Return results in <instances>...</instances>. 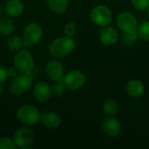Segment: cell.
<instances>
[{
	"mask_svg": "<svg viewBox=\"0 0 149 149\" xmlns=\"http://www.w3.org/2000/svg\"><path fill=\"white\" fill-rule=\"evenodd\" d=\"M75 48V41L72 37H60L55 38L49 45L50 53L55 58H64L69 55Z\"/></svg>",
	"mask_w": 149,
	"mask_h": 149,
	"instance_id": "1",
	"label": "cell"
},
{
	"mask_svg": "<svg viewBox=\"0 0 149 149\" xmlns=\"http://www.w3.org/2000/svg\"><path fill=\"white\" fill-rule=\"evenodd\" d=\"M17 116L18 120L25 126H34L41 121V113L36 107L24 105L18 108Z\"/></svg>",
	"mask_w": 149,
	"mask_h": 149,
	"instance_id": "2",
	"label": "cell"
},
{
	"mask_svg": "<svg viewBox=\"0 0 149 149\" xmlns=\"http://www.w3.org/2000/svg\"><path fill=\"white\" fill-rule=\"evenodd\" d=\"M14 65L21 73L29 74L35 67L31 53L27 50H19L14 56Z\"/></svg>",
	"mask_w": 149,
	"mask_h": 149,
	"instance_id": "3",
	"label": "cell"
},
{
	"mask_svg": "<svg viewBox=\"0 0 149 149\" xmlns=\"http://www.w3.org/2000/svg\"><path fill=\"white\" fill-rule=\"evenodd\" d=\"M43 36L42 27L37 23H30L27 24L23 31V43L24 46H32L38 44Z\"/></svg>",
	"mask_w": 149,
	"mask_h": 149,
	"instance_id": "4",
	"label": "cell"
},
{
	"mask_svg": "<svg viewBox=\"0 0 149 149\" xmlns=\"http://www.w3.org/2000/svg\"><path fill=\"white\" fill-rule=\"evenodd\" d=\"M32 85V78L27 73H19L13 78L9 86V91L15 95H21L27 92Z\"/></svg>",
	"mask_w": 149,
	"mask_h": 149,
	"instance_id": "5",
	"label": "cell"
},
{
	"mask_svg": "<svg viewBox=\"0 0 149 149\" xmlns=\"http://www.w3.org/2000/svg\"><path fill=\"white\" fill-rule=\"evenodd\" d=\"M90 17L93 24L104 27L112 22L113 15L108 7L104 5H98L92 10Z\"/></svg>",
	"mask_w": 149,
	"mask_h": 149,
	"instance_id": "6",
	"label": "cell"
},
{
	"mask_svg": "<svg viewBox=\"0 0 149 149\" xmlns=\"http://www.w3.org/2000/svg\"><path fill=\"white\" fill-rule=\"evenodd\" d=\"M116 23L119 28L123 32L137 31H138V21L136 17L130 12L125 11L118 15L116 18Z\"/></svg>",
	"mask_w": 149,
	"mask_h": 149,
	"instance_id": "7",
	"label": "cell"
},
{
	"mask_svg": "<svg viewBox=\"0 0 149 149\" xmlns=\"http://www.w3.org/2000/svg\"><path fill=\"white\" fill-rule=\"evenodd\" d=\"M34 140V134L32 131L27 127H22L17 129L13 136V141L17 148L27 149L31 148Z\"/></svg>",
	"mask_w": 149,
	"mask_h": 149,
	"instance_id": "8",
	"label": "cell"
},
{
	"mask_svg": "<svg viewBox=\"0 0 149 149\" xmlns=\"http://www.w3.org/2000/svg\"><path fill=\"white\" fill-rule=\"evenodd\" d=\"M64 82L67 88L71 90H78L84 86L86 82V76L82 72L73 70L65 75Z\"/></svg>",
	"mask_w": 149,
	"mask_h": 149,
	"instance_id": "9",
	"label": "cell"
},
{
	"mask_svg": "<svg viewBox=\"0 0 149 149\" xmlns=\"http://www.w3.org/2000/svg\"><path fill=\"white\" fill-rule=\"evenodd\" d=\"M45 72L53 81L64 80L65 69L63 65L58 60H51L45 65Z\"/></svg>",
	"mask_w": 149,
	"mask_h": 149,
	"instance_id": "10",
	"label": "cell"
},
{
	"mask_svg": "<svg viewBox=\"0 0 149 149\" xmlns=\"http://www.w3.org/2000/svg\"><path fill=\"white\" fill-rule=\"evenodd\" d=\"M52 95V87L46 82H39L34 86L33 96L38 101L45 103L51 99Z\"/></svg>",
	"mask_w": 149,
	"mask_h": 149,
	"instance_id": "11",
	"label": "cell"
},
{
	"mask_svg": "<svg viewBox=\"0 0 149 149\" xmlns=\"http://www.w3.org/2000/svg\"><path fill=\"white\" fill-rule=\"evenodd\" d=\"M102 129L107 135L115 137L120 134L121 131V125L116 118L113 116H108L103 121Z\"/></svg>",
	"mask_w": 149,
	"mask_h": 149,
	"instance_id": "12",
	"label": "cell"
},
{
	"mask_svg": "<svg viewBox=\"0 0 149 149\" xmlns=\"http://www.w3.org/2000/svg\"><path fill=\"white\" fill-rule=\"evenodd\" d=\"M118 32L112 26H104L100 34V40L105 45H112L118 40Z\"/></svg>",
	"mask_w": 149,
	"mask_h": 149,
	"instance_id": "13",
	"label": "cell"
},
{
	"mask_svg": "<svg viewBox=\"0 0 149 149\" xmlns=\"http://www.w3.org/2000/svg\"><path fill=\"white\" fill-rule=\"evenodd\" d=\"M24 9L22 0H8L5 5V11L9 17H19Z\"/></svg>",
	"mask_w": 149,
	"mask_h": 149,
	"instance_id": "14",
	"label": "cell"
},
{
	"mask_svg": "<svg viewBox=\"0 0 149 149\" xmlns=\"http://www.w3.org/2000/svg\"><path fill=\"white\" fill-rule=\"evenodd\" d=\"M42 124L48 129H55L58 127L62 122L61 118L53 112H48L42 115L41 117Z\"/></svg>",
	"mask_w": 149,
	"mask_h": 149,
	"instance_id": "15",
	"label": "cell"
},
{
	"mask_svg": "<svg viewBox=\"0 0 149 149\" xmlns=\"http://www.w3.org/2000/svg\"><path fill=\"white\" fill-rule=\"evenodd\" d=\"M145 91V86L141 80L132 79L127 85V93L134 98H139L143 95Z\"/></svg>",
	"mask_w": 149,
	"mask_h": 149,
	"instance_id": "16",
	"label": "cell"
},
{
	"mask_svg": "<svg viewBox=\"0 0 149 149\" xmlns=\"http://www.w3.org/2000/svg\"><path fill=\"white\" fill-rule=\"evenodd\" d=\"M49 9L54 13H64L68 8V0H46Z\"/></svg>",
	"mask_w": 149,
	"mask_h": 149,
	"instance_id": "17",
	"label": "cell"
},
{
	"mask_svg": "<svg viewBox=\"0 0 149 149\" xmlns=\"http://www.w3.org/2000/svg\"><path fill=\"white\" fill-rule=\"evenodd\" d=\"M15 29L14 22L11 18L3 17H0V34L3 36L10 35Z\"/></svg>",
	"mask_w": 149,
	"mask_h": 149,
	"instance_id": "18",
	"label": "cell"
},
{
	"mask_svg": "<svg viewBox=\"0 0 149 149\" xmlns=\"http://www.w3.org/2000/svg\"><path fill=\"white\" fill-rule=\"evenodd\" d=\"M24 46L23 38L18 36H11L7 40V47L12 52H18Z\"/></svg>",
	"mask_w": 149,
	"mask_h": 149,
	"instance_id": "19",
	"label": "cell"
},
{
	"mask_svg": "<svg viewBox=\"0 0 149 149\" xmlns=\"http://www.w3.org/2000/svg\"><path fill=\"white\" fill-rule=\"evenodd\" d=\"M138 37H139L138 31H130V32H123V35L121 38L122 44L127 47H131L134 45Z\"/></svg>",
	"mask_w": 149,
	"mask_h": 149,
	"instance_id": "20",
	"label": "cell"
},
{
	"mask_svg": "<svg viewBox=\"0 0 149 149\" xmlns=\"http://www.w3.org/2000/svg\"><path fill=\"white\" fill-rule=\"evenodd\" d=\"M103 112L107 116H114L118 112V105L113 100H107L103 106Z\"/></svg>",
	"mask_w": 149,
	"mask_h": 149,
	"instance_id": "21",
	"label": "cell"
},
{
	"mask_svg": "<svg viewBox=\"0 0 149 149\" xmlns=\"http://www.w3.org/2000/svg\"><path fill=\"white\" fill-rule=\"evenodd\" d=\"M51 87H52V94L55 95L56 97H60L65 93L66 86L65 85L64 80H58V81H55V83Z\"/></svg>",
	"mask_w": 149,
	"mask_h": 149,
	"instance_id": "22",
	"label": "cell"
},
{
	"mask_svg": "<svg viewBox=\"0 0 149 149\" xmlns=\"http://www.w3.org/2000/svg\"><path fill=\"white\" fill-rule=\"evenodd\" d=\"M138 34L141 38L149 41V21L143 22L139 25Z\"/></svg>",
	"mask_w": 149,
	"mask_h": 149,
	"instance_id": "23",
	"label": "cell"
},
{
	"mask_svg": "<svg viewBox=\"0 0 149 149\" xmlns=\"http://www.w3.org/2000/svg\"><path fill=\"white\" fill-rule=\"evenodd\" d=\"M17 146L13 140L9 138H0V149H16Z\"/></svg>",
	"mask_w": 149,
	"mask_h": 149,
	"instance_id": "24",
	"label": "cell"
},
{
	"mask_svg": "<svg viewBox=\"0 0 149 149\" xmlns=\"http://www.w3.org/2000/svg\"><path fill=\"white\" fill-rule=\"evenodd\" d=\"M134 8L139 10H145L149 8V0H131Z\"/></svg>",
	"mask_w": 149,
	"mask_h": 149,
	"instance_id": "25",
	"label": "cell"
},
{
	"mask_svg": "<svg viewBox=\"0 0 149 149\" xmlns=\"http://www.w3.org/2000/svg\"><path fill=\"white\" fill-rule=\"evenodd\" d=\"M76 24L74 22H69L66 24L64 29V33L67 37H73L74 34L76 33Z\"/></svg>",
	"mask_w": 149,
	"mask_h": 149,
	"instance_id": "26",
	"label": "cell"
},
{
	"mask_svg": "<svg viewBox=\"0 0 149 149\" xmlns=\"http://www.w3.org/2000/svg\"><path fill=\"white\" fill-rule=\"evenodd\" d=\"M8 77V69L0 65V83L5 82Z\"/></svg>",
	"mask_w": 149,
	"mask_h": 149,
	"instance_id": "27",
	"label": "cell"
},
{
	"mask_svg": "<svg viewBox=\"0 0 149 149\" xmlns=\"http://www.w3.org/2000/svg\"><path fill=\"white\" fill-rule=\"evenodd\" d=\"M19 73H21L18 70H17V68L14 65V66H11V67H10L9 69H8V76L9 77H10V78H15V77H17Z\"/></svg>",
	"mask_w": 149,
	"mask_h": 149,
	"instance_id": "28",
	"label": "cell"
},
{
	"mask_svg": "<svg viewBox=\"0 0 149 149\" xmlns=\"http://www.w3.org/2000/svg\"><path fill=\"white\" fill-rule=\"evenodd\" d=\"M3 92V86H2V83H0V94L2 93Z\"/></svg>",
	"mask_w": 149,
	"mask_h": 149,
	"instance_id": "29",
	"label": "cell"
},
{
	"mask_svg": "<svg viewBox=\"0 0 149 149\" xmlns=\"http://www.w3.org/2000/svg\"><path fill=\"white\" fill-rule=\"evenodd\" d=\"M148 17H149V8L148 9Z\"/></svg>",
	"mask_w": 149,
	"mask_h": 149,
	"instance_id": "30",
	"label": "cell"
}]
</instances>
